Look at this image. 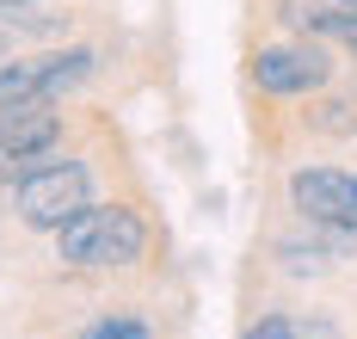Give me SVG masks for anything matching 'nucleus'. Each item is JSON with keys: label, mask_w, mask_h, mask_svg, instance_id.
Listing matches in <instances>:
<instances>
[{"label": "nucleus", "mask_w": 357, "mask_h": 339, "mask_svg": "<svg viewBox=\"0 0 357 339\" xmlns=\"http://www.w3.org/2000/svg\"><path fill=\"white\" fill-rule=\"evenodd\" d=\"M333 38H339V43L357 56V6H339V19H333Z\"/></svg>", "instance_id": "11"}, {"label": "nucleus", "mask_w": 357, "mask_h": 339, "mask_svg": "<svg viewBox=\"0 0 357 339\" xmlns=\"http://www.w3.org/2000/svg\"><path fill=\"white\" fill-rule=\"evenodd\" d=\"M252 80H259V93H271V99H296V93H321L326 80H333V56H326L321 43H278V50H259L252 56Z\"/></svg>", "instance_id": "6"}, {"label": "nucleus", "mask_w": 357, "mask_h": 339, "mask_svg": "<svg viewBox=\"0 0 357 339\" xmlns=\"http://www.w3.org/2000/svg\"><path fill=\"white\" fill-rule=\"evenodd\" d=\"M302 339H339V333H333L326 321H308V327H302Z\"/></svg>", "instance_id": "12"}, {"label": "nucleus", "mask_w": 357, "mask_h": 339, "mask_svg": "<svg viewBox=\"0 0 357 339\" xmlns=\"http://www.w3.org/2000/svg\"><path fill=\"white\" fill-rule=\"evenodd\" d=\"M278 6H284V25H296L302 38H333L339 0H278Z\"/></svg>", "instance_id": "7"}, {"label": "nucleus", "mask_w": 357, "mask_h": 339, "mask_svg": "<svg viewBox=\"0 0 357 339\" xmlns=\"http://www.w3.org/2000/svg\"><path fill=\"white\" fill-rule=\"evenodd\" d=\"M148 247V228L123 204H86L74 223L56 228V253L80 271H111V265H136Z\"/></svg>", "instance_id": "1"}, {"label": "nucleus", "mask_w": 357, "mask_h": 339, "mask_svg": "<svg viewBox=\"0 0 357 339\" xmlns=\"http://www.w3.org/2000/svg\"><path fill=\"white\" fill-rule=\"evenodd\" d=\"M13 204H19V223L25 228H56L74 223L86 204H93V173L80 167V160H50V167H37V173H25L19 179V191H13Z\"/></svg>", "instance_id": "2"}, {"label": "nucleus", "mask_w": 357, "mask_h": 339, "mask_svg": "<svg viewBox=\"0 0 357 339\" xmlns=\"http://www.w3.org/2000/svg\"><path fill=\"white\" fill-rule=\"evenodd\" d=\"M86 339H154V333H148V321H136V315H105V321L86 327Z\"/></svg>", "instance_id": "9"}, {"label": "nucleus", "mask_w": 357, "mask_h": 339, "mask_svg": "<svg viewBox=\"0 0 357 339\" xmlns=\"http://www.w3.org/2000/svg\"><path fill=\"white\" fill-rule=\"evenodd\" d=\"M289 204H296V216L326 228L333 247H357V173L302 167V173H289Z\"/></svg>", "instance_id": "3"}, {"label": "nucleus", "mask_w": 357, "mask_h": 339, "mask_svg": "<svg viewBox=\"0 0 357 339\" xmlns=\"http://www.w3.org/2000/svg\"><path fill=\"white\" fill-rule=\"evenodd\" d=\"M339 6H357V0H339Z\"/></svg>", "instance_id": "14"}, {"label": "nucleus", "mask_w": 357, "mask_h": 339, "mask_svg": "<svg viewBox=\"0 0 357 339\" xmlns=\"http://www.w3.org/2000/svg\"><path fill=\"white\" fill-rule=\"evenodd\" d=\"M314 123H321L326 136H351V130H357V93H345V99H326L321 112H314Z\"/></svg>", "instance_id": "8"}, {"label": "nucleus", "mask_w": 357, "mask_h": 339, "mask_svg": "<svg viewBox=\"0 0 357 339\" xmlns=\"http://www.w3.org/2000/svg\"><path fill=\"white\" fill-rule=\"evenodd\" d=\"M86 75H93V50H50V56H31V62H0V112L37 105V99L50 105Z\"/></svg>", "instance_id": "4"}, {"label": "nucleus", "mask_w": 357, "mask_h": 339, "mask_svg": "<svg viewBox=\"0 0 357 339\" xmlns=\"http://www.w3.org/2000/svg\"><path fill=\"white\" fill-rule=\"evenodd\" d=\"M0 62H6V38H0Z\"/></svg>", "instance_id": "13"}, {"label": "nucleus", "mask_w": 357, "mask_h": 339, "mask_svg": "<svg viewBox=\"0 0 357 339\" xmlns=\"http://www.w3.org/2000/svg\"><path fill=\"white\" fill-rule=\"evenodd\" d=\"M56 142H62V112H50L43 99L0 112V186L25 179L37 167H50V149Z\"/></svg>", "instance_id": "5"}, {"label": "nucleus", "mask_w": 357, "mask_h": 339, "mask_svg": "<svg viewBox=\"0 0 357 339\" xmlns=\"http://www.w3.org/2000/svg\"><path fill=\"white\" fill-rule=\"evenodd\" d=\"M247 339H302V333H296V321H289V315H265Z\"/></svg>", "instance_id": "10"}]
</instances>
